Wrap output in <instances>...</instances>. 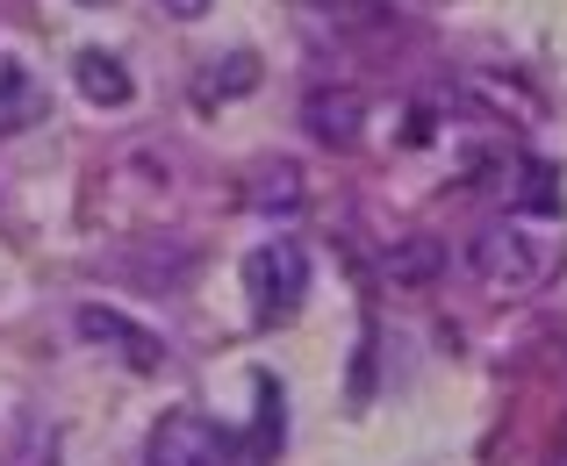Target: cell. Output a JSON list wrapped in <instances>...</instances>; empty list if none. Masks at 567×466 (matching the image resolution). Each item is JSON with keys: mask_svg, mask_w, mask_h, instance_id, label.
Instances as JSON below:
<instances>
[{"mask_svg": "<svg viewBox=\"0 0 567 466\" xmlns=\"http://www.w3.org/2000/svg\"><path fill=\"white\" fill-rule=\"evenodd\" d=\"M517 201L532 208V216H554L560 208V194H554V165H525V194Z\"/></svg>", "mask_w": 567, "mask_h": 466, "instance_id": "4fadbf2b", "label": "cell"}, {"mask_svg": "<svg viewBox=\"0 0 567 466\" xmlns=\"http://www.w3.org/2000/svg\"><path fill=\"white\" fill-rule=\"evenodd\" d=\"M251 387H259V424H251L245 459H274V453H280V438H288V395H280L274 373H259Z\"/></svg>", "mask_w": 567, "mask_h": 466, "instance_id": "ba28073f", "label": "cell"}, {"mask_svg": "<svg viewBox=\"0 0 567 466\" xmlns=\"http://www.w3.org/2000/svg\"><path fill=\"white\" fill-rule=\"evenodd\" d=\"M86 8H101V0H86Z\"/></svg>", "mask_w": 567, "mask_h": 466, "instance_id": "2e32d148", "label": "cell"}, {"mask_svg": "<svg viewBox=\"0 0 567 466\" xmlns=\"http://www.w3.org/2000/svg\"><path fill=\"white\" fill-rule=\"evenodd\" d=\"M144 466H245V445L194 410H173L144 445Z\"/></svg>", "mask_w": 567, "mask_h": 466, "instance_id": "3957f363", "label": "cell"}, {"mask_svg": "<svg viewBox=\"0 0 567 466\" xmlns=\"http://www.w3.org/2000/svg\"><path fill=\"white\" fill-rule=\"evenodd\" d=\"M72 330H80L86 344H101V352H115L130 373H158V366L173 359L158 330H144L137 315H123V309H109V302H80V315H72Z\"/></svg>", "mask_w": 567, "mask_h": 466, "instance_id": "277c9868", "label": "cell"}, {"mask_svg": "<svg viewBox=\"0 0 567 466\" xmlns=\"http://www.w3.org/2000/svg\"><path fill=\"white\" fill-rule=\"evenodd\" d=\"M467 273L482 280L488 294H525V288H539L546 251L532 245V230H517V222H482V230L467 237Z\"/></svg>", "mask_w": 567, "mask_h": 466, "instance_id": "6da1fadb", "label": "cell"}, {"mask_svg": "<svg viewBox=\"0 0 567 466\" xmlns=\"http://www.w3.org/2000/svg\"><path fill=\"white\" fill-rule=\"evenodd\" d=\"M0 466H65V445H58V431L43 424V416H22L8 438V453H0Z\"/></svg>", "mask_w": 567, "mask_h": 466, "instance_id": "30bf717a", "label": "cell"}, {"mask_svg": "<svg viewBox=\"0 0 567 466\" xmlns=\"http://www.w3.org/2000/svg\"><path fill=\"white\" fill-rule=\"evenodd\" d=\"M302 130L323 144V152H346V144H360V130H367V101L352 94V86H309Z\"/></svg>", "mask_w": 567, "mask_h": 466, "instance_id": "5b68a950", "label": "cell"}, {"mask_svg": "<svg viewBox=\"0 0 567 466\" xmlns=\"http://www.w3.org/2000/svg\"><path fill=\"white\" fill-rule=\"evenodd\" d=\"M302 165H295V158H266L259 165V173H251V194H245V201L251 208H302Z\"/></svg>", "mask_w": 567, "mask_h": 466, "instance_id": "9c48e42d", "label": "cell"}, {"mask_svg": "<svg viewBox=\"0 0 567 466\" xmlns=\"http://www.w3.org/2000/svg\"><path fill=\"white\" fill-rule=\"evenodd\" d=\"M29 115H37V86H29V72L14 58H0V137H14Z\"/></svg>", "mask_w": 567, "mask_h": 466, "instance_id": "7c38bea8", "label": "cell"}, {"mask_svg": "<svg viewBox=\"0 0 567 466\" xmlns=\"http://www.w3.org/2000/svg\"><path fill=\"white\" fill-rule=\"evenodd\" d=\"M439 273H445V245L439 237H402V245L388 251V280H395V288H431Z\"/></svg>", "mask_w": 567, "mask_h": 466, "instance_id": "52a82bcc", "label": "cell"}, {"mask_svg": "<svg viewBox=\"0 0 567 466\" xmlns=\"http://www.w3.org/2000/svg\"><path fill=\"white\" fill-rule=\"evenodd\" d=\"M245 294H251V315H259V323L295 315V309H302V294H309V251L295 245V237L259 245L245 259Z\"/></svg>", "mask_w": 567, "mask_h": 466, "instance_id": "7a4b0ae2", "label": "cell"}, {"mask_svg": "<svg viewBox=\"0 0 567 466\" xmlns=\"http://www.w3.org/2000/svg\"><path fill=\"white\" fill-rule=\"evenodd\" d=\"M72 80H80V94L94 108H130L137 101V80H130V65L115 51H80L72 58Z\"/></svg>", "mask_w": 567, "mask_h": 466, "instance_id": "8992f818", "label": "cell"}, {"mask_svg": "<svg viewBox=\"0 0 567 466\" xmlns=\"http://www.w3.org/2000/svg\"><path fill=\"white\" fill-rule=\"evenodd\" d=\"M158 8H166L173 22H202V14H208V0H158Z\"/></svg>", "mask_w": 567, "mask_h": 466, "instance_id": "5bb4252c", "label": "cell"}, {"mask_svg": "<svg viewBox=\"0 0 567 466\" xmlns=\"http://www.w3.org/2000/svg\"><path fill=\"white\" fill-rule=\"evenodd\" d=\"M402 144H431V115H424V108L410 115V130H402Z\"/></svg>", "mask_w": 567, "mask_h": 466, "instance_id": "9a60e30c", "label": "cell"}, {"mask_svg": "<svg viewBox=\"0 0 567 466\" xmlns=\"http://www.w3.org/2000/svg\"><path fill=\"white\" fill-rule=\"evenodd\" d=\"M251 86H259V58H251V51H230V58H216V65H208V80L194 86V94L216 108V101H237V94H251Z\"/></svg>", "mask_w": 567, "mask_h": 466, "instance_id": "8fae6325", "label": "cell"}]
</instances>
